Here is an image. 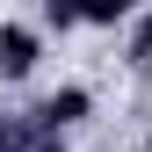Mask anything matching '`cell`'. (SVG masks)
Masks as SVG:
<instances>
[{"instance_id":"cell-1","label":"cell","mask_w":152,"mask_h":152,"mask_svg":"<svg viewBox=\"0 0 152 152\" xmlns=\"http://www.w3.org/2000/svg\"><path fill=\"white\" fill-rule=\"evenodd\" d=\"M44 58V29L29 22H0V80H29Z\"/></svg>"},{"instance_id":"cell-2","label":"cell","mask_w":152,"mask_h":152,"mask_svg":"<svg viewBox=\"0 0 152 152\" xmlns=\"http://www.w3.org/2000/svg\"><path fill=\"white\" fill-rule=\"evenodd\" d=\"M94 116V94L87 87H58V94H44V109H36V138H65L72 123H87Z\"/></svg>"},{"instance_id":"cell-3","label":"cell","mask_w":152,"mask_h":152,"mask_svg":"<svg viewBox=\"0 0 152 152\" xmlns=\"http://www.w3.org/2000/svg\"><path fill=\"white\" fill-rule=\"evenodd\" d=\"M145 0H80V22L87 29H116V22H130Z\"/></svg>"},{"instance_id":"cell-4","label":"cell","mask_w":152,"mask_h":152,"mask_svg":"<svg viewBox=\"0 0 152 152\" xmlns=\"http://www.w3.org/2000/svg\"><path fill=\"white\" fill-rule=\"evenodd\" d=\"M130 72H152V0L130 15Z\"/></svg>"},{"instance_id":"cell-5","label":"cell","mask_w":152,"mask_h":152,"mask_svg":"<svg viewBox=\"0 0 152 152\" xmlns=\"http://www.w3.org/2000/svg\"><path fill=\"white\" fill-rule=\"evenodd\" d=\"M44 138H36V123H22V116H0V152H36Z\"/></svg>"},{"instance_id":"cell-6","label":"cell","mask_w":152,"mask_h":152,"mask_svg":"<svg viewBox=\"0 0 152 152\" xmlns=\"http://www.w3.org/2000/svg\"><path fill=\"white\" fill-rule=\"evenodd\" d=\"M44 29H80V0H44Z\"/></svg>"},{"instance_id":"cell-7","label":"cell","mask_w":152,"mask_h":152,"mask_svg":"<svg viewBox=\"0 0 152 152\" xmlns=\"http://www.w3.org/2000/svg\"><path fill=\"white\" fill-rule=\"evenodd\" d=\"M36 152H65V145H51V138H44V145H36Z\"/></svg>"}]
</instances>
